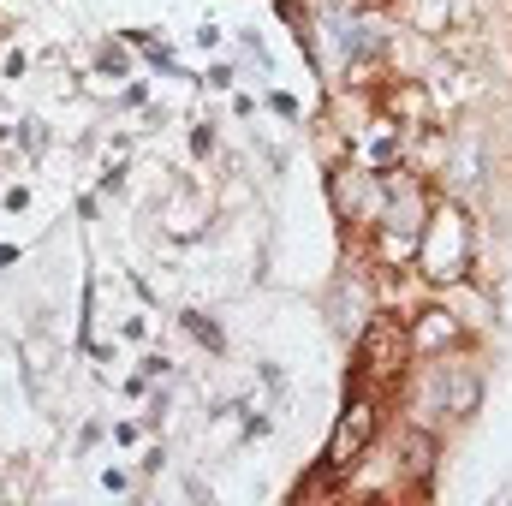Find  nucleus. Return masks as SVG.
Here are the masks:
<instances>
[{"mask_svg": "<svg viewBox=\"0 0 512 506\" xmlns=\"http://www.w3.org/2000/svg\"><path fill=\"white\" fill-rule=\"evenodd\" d=\"M471 256H477L471 215L459 203H429V221H423V239H417V268L435 286H459L471 274Z\"/></svg>", "mask_w": 512, "mask_h": 506, "instance_id": "f257e3e1", "label": "nucleus"}, {"mask_svg": "<svg viewBox=\"0 0 512 506\" xmlns=\"http://www.w3.org/2000/svg\"><path fill=\"white\" fill-rule=\"evenodd\" d=\"M423 221H429V191L417 179H382V256L387 262H405L417 256V239H423Z\"/></svg>", "mask_w": 512, "mask_h": 506, "instance_id": "f03ea898", "label": "nucleus"}, {"mask_svg": "<svg viewBox=\"0 0 512 506\" xmlns=\"http://www.w3.org/2000/svg\"><path fill=\"white\" fill-rule=\"evenodd\" d=\"M405 358H411V328H405L399 316H376V322L364 328V340H358V376L364 381H399Z\"/></svg>", "mask_w": 512, "mask_h": 506, "instance_id": "7ed1b4c3", "label": "nucleus"}, {"mask_svg": "<svg viewBox=\"0 0 512 506\" xmlns=\"http://www.w3.org/2000/svg\"><path fill=\"white\" fill-rule=\"evenodd\" d=\"M376 429H382V411L358 393V399L346 405V417L334 423V441H328L322 471H358V465H364V453H370V441H376Z\"/></svg>", "mask_w": 512, "mask_h": 506, "instance_id": "20e7f679", "label": "nucleus"}, {"mask_svg": "<svg viewBox=\"0 0 512 506\" xmlns=\"http://www.w3.org/2000/svg\"><path fill=\"white\" fill-rule=\"evenodd\" d=\"M334 209H340L346 221H376V215H382V179H376V173L334 167Z\"/></svg>", "mask_w": 512, "mask_h": 506, "instance_id": "39448f33", "label": "nucleus"}, {"mask_svg": "<svg viewBox=\"0 0 512 506\" xmlns=\"http://www.w3.org/2000/svg\"><path fill=\"white\" fill-rule=\"evenodd\" d=\"M453 340H459V322H453L447 310H423L417 328H411V352H417V358H435V352L453 346Z\"/></svg>", "mask_w": 512, "mask_h": 506, "instance_id": "423d86ee", "label": "nucleus"}, {"mask_svg": "<svg viewBox=\"0 0 512 506\" xmlns=\"http://www.w3.org/2000/svg\"><path fill=\"white\" fill-rule=\"evenodd\" d=\"M435 393H441V405H447L453 417H471L477 399H483V381H477V370H441Z\"/></svg>", "mask_w": 512, "mask_h": 506, "instance_id": "0eeeda50", "label": "nucleus"}, {"mask_svg": "<svg viewBox=\"0 0 512 506\" xmlns=\"http://www.w3.org/2000/svg\"><path fill=\"white\" fill-rule=\"evenodd\" d=\"M185 328H191V334H197V340H203L209 352H221V328H215L209 316H197V310H191V316H185Z\"/></svg>", "mask_w": 512, "mask_h": 506, "instance_id": "6e6552de", "label": "nucleus"}, {"mask_svg": "<svg viewBox=\"0 0 512 506\" xmlns=\"http://www.w3.org/2000/svg\"><path fill=\"white\" fill-rule=\"evenodd\" d=\"M441 12H447V0H423V6H417V24H423V30H435V18H441Z\"/></svg>", "mask_w": 512, "mask_h": 506, "instance_id": "1a4fd4ad", "label": "nucleus"}]
</instances>
